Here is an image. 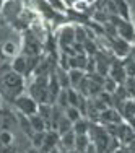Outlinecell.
<instances>
[{
	"instance_id": "8",
	"label": "cell",
	"mask_w": 135,
	"mask_h": 153,
	"mask_svg": "<svg viewBox=\"0 0 135 153\" xmlns=\"http://www.w3.org/2000/svg\"><path fill=\"white\" fill-rule=\"evenodd\" d=\"M59 132H46V137H44V145H42V148H44L46 152H50L52 148H56L57 145H59Z\"/></svg>"
},
{
	"instance_id": "5",
	"label": "cell",
	"mask_w": 135,
	"mask_h": 153,
	"mask_svg": "<svg viewBox=\"0 0 135 153\" xmlns=\"http://www.w3.org/2000/svg\"><path fill=\"white\" fill-rule=\"evenodd\" d=\"M59 42L62 47L70 46L75 42V28L72 26H64L59 33Z\"/></svg>"
},
{
	"instance_id": "18",
	"label": "cell",
	"mask_w": 135,
	"mask_h": 153,
	"mask_svg": "<svg viewBox=\"0 0 135 153\" xmlns=\"http://www.w3.org/2000/svg\"><path fill=\"white\" fill-rule=\"evenodd\" d=\"M2 51H3V54H5V56H10V57H13V56H16V52H18V47H16V44H13L12 41H7L5 44L2 46Z\"/></svg>"
},
{
	"instance_id": "14",
	"label": "cell",
	"mask_w": 135,
	"mask_h": 153,
	"mask_svg": "<svg viewBox=\"0 0 135 153\" xmlns=\"http://www.w3.org/2000/svg\"><path fill=\"white\" fill-rule=\"evenodd\" d=\"M13 142H15V135H13L12 130H0V145L5 148L12 147Z\"/></svg>"
},
{
	"instance_id": "11",
	"label": "cell",
	"mask_w": 135,
	"mask_h": 153,
	"mask_svg": "<svg viewBox=\"0 0 135 153\" xmlns=\"http://www.w3.org/2000/svg\"><path fill=\"white\" fill-rule=\"evenodd\" d=\"M30 124H31V129L34 130V132H46L47 122H46L39 114H33V116H30Z\"/></svg>"
},
{
	"instance_id": "15",
	"label": "cell",
	"mask_w": 135,
	"mask_h": 153,
	"mask_svg": "<svg viewBox=\"0 0 135 153\" xmlns=\"http://www.w3.org/2000/svg\"><path fill=\"white\" fill-rule=\"evenodd\" d=\"M65 117L68 119L72 124H75L76 121H80L82 119V111H80L78 108H73V106H68L67 109H65Z\"/></svg>"
},
{
	"instance_id": "1",
	"label": "cell",
	"mask_w": 135,
	"mask_h": 153,
	"mask_svg": "<svg viewBox=\"0 0 135 153\" xmlns=\"http://www.w3.org/2000/svg\"><path fill=\"white\" fill-rule=\"evenodd\" d=\"M15 106L20 111V114L26 116V117L38 114V109H39V104L34 101V98L31 94H23V93L15 98Z\"/></svg>"
},
{
	"instance_id": "6",
	"label": "cell",
	"mask_w": 135,
	"mask_h": 153,
	"mask_svg": "<svg viewBox=\"0 0 135 153\" xmlns=\"http://www.w3.org/2000/svg\"><path fill=\"white\" fill-rule=\"evenodd\" d=\"M75 140H76V134L73 132V130H68V132H65V134H62V135H60L59 145L64 148L65 152L73 150V148H75Z\"/></svg>"
},
{
	"instance_id": "10",
	"label": "cell",
	"mask_w": 135,
	"mask_h": 153,
	"mask_svg": "<svg viewBox=\"0 0 135 153\" xmlns=\"http://www.w3.org/2000/svg\"><path fill=\"white\" fill-rule=\"evenodd\" d=\"M90 145H91V140H90L88 134H85V135H76L73 150L76 153H86V150L90 148Z\"/></svg>"
},
{
	"instance_id": "23",
	"label": "cell",
	"mask_w": 135,
	"mask_h": 153,
	"mask_svg": "<svg viewBox=\"0 0 135 153\" xmlns=\"http://www.w3.org/2000/svg\"><path fill=\"white\" fill-rule=\"evenodd\" d=\"M65 153H76L75 150H68V152H65Z\"/></svg>"
},
{
	"instance_id": "16",
	"label": "cell",
	"mask_w": 135,
	"mask_h": 153,
	"mask_svg": "<svg viewBox=\"0 0 135 153\" xmlns=\"http://www.w3.org/2000/svg\"><path fill=\"white\" fill-rule=\"evenodd\" d=\"M72 130H73L76 135H85V134H88L90 126L85 119H80V121H76L73 126H72Z\"/></svg>"
},
{
	"instance_id": "19",
	"label": "cell",
	"mask_w": 135,
	"mask_h": 153,
	"mask_svg": "<svg viewBox=\"0 0 135 153\" xmlns=\"http://www.w3.org/2000/svg\"><path fill=\"white\" fill-rule=\"evenodd\" d=\"M49 3L52 5V8H64V5H62L60 0H49Z\"/></svg>"
},
{
	"instance_id": "9",
	"label": "cell",
	"mask_w": 135,
	"mask_h": 153,
	"mask_svg": "<svg viewBox=\"0 0 135 153\" xmlns=\"http://www.w3.org/2000/svg\"><path fill=\"white\" fill-rule=\"evenodd\" d=\"M85 78V72L78 70V68H70L68 70V80H70V88H78V85Z\"/></svg>"
},
{
	"instance_id": "3",
	"label": "cell",
	"mask_w": 135,
	"mask_h": 153,
	"mask_svg": "<svg viewBox=\"0 0 135 153\" xmlns=\"http://www.w3.org/2000/svg\"><path fill=\"white\" fill-rule=\"evenodd\" d=\"M23 47H24V52H26V57H34L39 54V41L36 36H33L31 33L24 34V42H23Z\"/></svg>"
},
{
	"instance_id": "21",
	"label": "cell",
	"mask_w": 135,
	"mask_h": 153,
	"mask_svg": "<svg viewBox=\"0 0 135 153\" xmlns=\"http://www.w3.org/2000/svg\"><path fill=\"white\" fill-rule=\"evenodd\" d=\"M49 153H60V152H59V150H57V148H52V150H50Z\"/></svg>"
},
{
	"instance_id": "7",
	"label": "cell",
	"mask_w": 135,
	"mask_h": 153,
	"mask_svg": "<svg viewBox=\"0 0 135 153\" xmlns=\"http://www.w3.org/2000/svg\"><path fill=\"white\" fill-rule=\"evenodd\" d=\"M12 68H13V72H16V74H20V75L26 74V70H28V57L23 56V54L15 56L13 57V62H12Z\"/></svg>"
},
{
	"instance_id": "4",
	"label": "cell",
	"mask_w": 135,
	"mask_h": 153,
	"mask_svg": "<svg viewBox=\"0 0 135 153\" xmlns=\"http://www.w3.org/2000/svg\"><path fill=\"white\" fill-rule=\"evenodd\" d=\"M112 51L116 52V56L117 57H129L130 54V44L127 41H124V39H120L119 36H114V39H112Z\"/></svg>"
},
{
	"instance_id": "17",
	"label": "cell",
	"mask_w": 135,
	"mask_h": 153,
	"mask_svg": "<svg viewBox=\"0 0 135 153\" xmlns=\"http://www.w3.org/2000/svg\"><path fill=\"white\" fill-rule=\"evenodd\" d=\"M44 137H46V132H34L31 135L33 148H34V150H41L42 148V145H44Z\"/></svg>"
},
{
	"instance_id": "22",
	"label": "cell",
	"mask_w": 135,
	"mask_h": 153,
	"mask_svg": "<svg viewBox=\"0 0 135 153\" xmlns=\"http://www.w3.org/2000/svg\"><path fill=\"white\" fill-rule=\"evenodd\" d=\"M28 153H38V150H34V148H33V150H30Z\"/></svg>"
},
{
	"instance_id": "24",
	"label": "cell",
	"mask_w": 135,
	"mask_h": 153,
	"mask_svg": "<svg viewBox=\"0 0 135 153\" xmlns=\"http://www.w3.org/2000/svg\"><path fill=\"white\" fill-rule=\"evenodd\" d=\"M134 26H135V21H134Z\"/></svg>"
},
{
	"instance_id": "25",
	"label": "cell",
	"mask_w": 135,
	"mask_h": 153,
	"mask_svg": "<svg viewBox=\"0 0 135 153\" xmlns=\"http://www.w3.org/2000/svg\"><path fill=\"white\" fill-rule=\"evenodd\" d=\"M0 106H2V103H0Z\"/></svg>"
},
{
	"instance_id": "2",
	"label": "cell",
	"mask_w": 135,
	"mask_h": 153,
	"mask_svg": "<svg viewBox=\"0 0 135 153\" xmlns=\"http://www.w3.org/2000/svg\"><path fill=\"white\" fill-rule=\"evenodd\" d=\"M3 85L7 86L8 90H21L23 88V75L16 74V72H8L3 76Z\"/></svg>"
},
{
	"instance_id": "12",
	"label": "cell",
	"mask_w": 135,
	"mask_h": 153,
	"mask_svg": "<svg viewBox=\"0 0 135 153\" xmlns=\"http://www.w3.org/2000/svg\"><path fill=\"white\" fill-rule=\"evenodd\" d=\"M112 5L116 7V10H117V15L120 18H124V20H129V5H127V0H111Z\"/></svg>"
},
{
	"instance_id": "20",
	"label": "cell",
	"mask_w": 135,
	"mask_h": 153,
	"mask_svg": "<svg viewBox=\"0 0 135 153\" xmlns=\"http://www.w3.org/2000/svg\"><path fill=\"white\" fill-rule=\"evenodd\" d=\"M129 57H130V59H132V60L135 62V44L130 46V54H129Z\"/></svg>"
},
{
	"instance_id": "13",
	"label": "cell",
	"mask_w": 135,
	"mask_h": 153,
	"mask_svg": "<svg viewBox=\"0 0 135 153\" xmlns=\"http://www.w3.org/2000/svg\"><path fill=\"white\" fill-rule=\"evenodd\" d=\"M13 122L15 119L10 112H0V130H12Z\"/></svg>"
}]
</instances>
